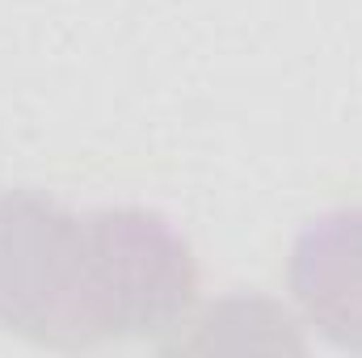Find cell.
I'll use <instances>...</instances> for the list:
<instances>
[{
    "mask_svg": "<svg viewBox=\"0 0 362 358\" xmlns=\"http://www.w3.org/2000/svg\"><path fill=\"white\" fill-rule=\"evenodd\" d=\"M286 282L325 342L362 354V207L312 219L291 245Z\"/></svg>",
    "mask_w": 362,
    "mask_h": 358,
    "instance_id": "cell-2",
    "label": "cell"
},
{
    "mask_svg": "<svg viewBox=\"0 0 362 358\" xmlns=\"http://www.w3.org/2000/svg\"><path fill=\"white\" fill-rule=\"evenodd\" d=\"M194 299V253L160 211H68L42 190H0V329L93 350L177 333Z\"/></svg>",
    "mask_w": 362,
    "mask_h": 358,
    "instance_id": "cell-1",
    "label": "cell"
}]
</instances>
